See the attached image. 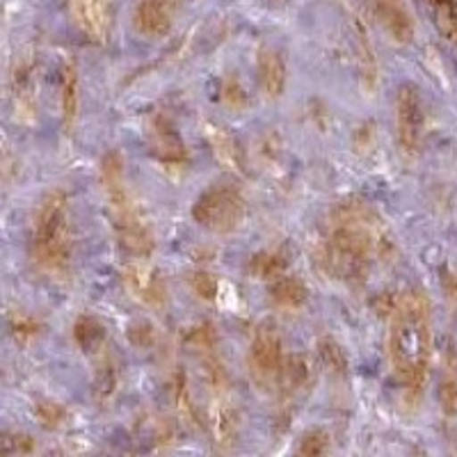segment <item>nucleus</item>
I'll list each match as a JSON object with an SVG mask.
<instances>
[{
	"mask_svg": "<svg viewBox=\"0 0 457 457\" xmlns=\"http://www.w3.org/2000/svg\"><path fill=\"white\" fill-rule=\"evenodd\" d=\"M389 238L375 208L361 199L338 204L325 222L320 261L329 275L364 281L375 261L386 254Z\"/></svg>",
	"mask_w": 457,
	"mask_h": 457,
	"instance_id": "nucleus-1",
	"label": "nucleus"
},
{
	"mask_svg": "<svg viewBox=\"0 0 457 457\" xmlns=\"http://www.w3.org/2000/svg\"><path fill=\"white\" fill-rule=\"evenodd\" d=\"M432 353L430 302L423 291L400 293L391 304L389 361L407 394L419 395L428 379Z\"/></svg>",
	"mask_w": 457,
	"mask_h": 457,
	"instance_id": "nucleus-2",
	"label": "nucleus"
},
{
	"mask_svg": "<svg viewBox=\"0 0 457 457\" xmlns=\"http://www.w3.org/2000/svg\"><path fill=\"white\" fill-rule=\"evenodd\" d=\"M101 183H104L105 197H108L114 234H117L121 250L133 259H149L156 247V240H154V231H151L145 211L130 195L124 161L117 151L105 154V158L101 161Z\"/></svg>",
	"mask_w": 457,
	"mask_h": 457,
	"instance_id": "nucleus-3",
	"label": "nucleus"
},
{
	"mask_svg": "<svg viewBox=\"0 0 457 457\" xmlns=\"http://www.w3.org/2000/svg\"><path fill=\"white\" fill-rule=\"evenodd\" d=\"M71 220L69 197L62 190H53L42 199L32 227V259L39 272L60 279L71 268Z\"/></svg>",
	"mask_w": 457,
	"mask_h": 457,
	"instance_id": "nucleus-4",
	"label": "nucleus"
},
{
	"mask_svg": "<svg viewBox=\"0 0 457 457\" xmlns=\"http://www.w3.org/2000/svg\"><path fill=\"white\" fill-rule=\"evenodd\" d=\"M193 218L211 234H234L247 218V202L231 183H213L193 204Z\"/></svg>",
	"mask_w": 457,
	"mask_h": 457,
	"instance_id": "nucleus-5",
	"label": "nucleus"
},
{
	"mask_svg": "<svg viewBox=\"0 0 457 457\" xmlns=\"http://www.w3.org/2000/svg\"><path fill=\"white\" fill-rule=\"evenodd\" d=\"M281 370H284V354H281V337L277 325L263 322L254 332L250 345V375L254 386L261 391H272L279 386Z\"/></svg>",
	"mask_w": 457,
	"mask_h": 457,
	"instance_id": "nucleus-6",
	"label": "nucleus"
},
{
	"mask_svg": "<svg viewBox=\"0 0 457 457\" xmlns=\"http://www.w3.org/2000/svg\"><path fill=\"white\" fill-rule=\"evenodd\" d=\"M181 7L183 0H137L136 14H133L136 30L149 39H161L170 35Z\"/></svg>",
	"mask_w": 457,
	"mask_h": 457,
	"instance_id": "nucleus-7",
	"label": "nucleus"
},
{
	"mask_svg": "<svg viewBox=\"0 0 457 457\" xmlns=\"http://www.w3.org/2000/svg\"><path fill=\"white\" fill-rule=\"evenodd\" d=\"M71 16L89 42H105L112 26L114 0H69Z\"/></svg>",
	"mask_w": 457,
	"mask_h": 457,
	"instance_id": "nucleus-8",
	"label": "nucleus"
},
{
	"mask_svg": "<svg viewBox=\"0 0 457 457\" xmlns=\"http://www.w3.org/2000/svg\"><path fill=\"white\" fill-rule=\"evenodd\" d=\"M395 117H398V137L405 151H414L423 136V104L421 96L411 85H403L395 104Z\"/></svg>",
	"mask_w": 457,
	"mask_h": 457,
	"instance_id": "nucleus-9",
	"label": "nucleus"
},
{
	"mask_svg": "<svg viewBox=\"0 0 457 457\" xmlns=\"http://www.w3.org/2000/svg\"><path fill=\"white\" fill-rule=\"evenodd\" d=\"M149 142L154 156L162 162V165L170 167H181L187 162V151L186 142L181 140L179 130L174 129L167 117L156 114L154 120L149 121Z\"/></svg>",
	"mask_w": 457,
	"mask_h": 457,
	"instance_id": "nucleus-10",
	"label": "nucleus"
},
{
	"mask_svg": "<svg viewBox=\"0 0 457 457\" xmlns=\"http://www.w3.org/2000/svg\"><path fill=\"white\" fill-rule=\"evenodd\" d=\"M309 382H312V373H309V364L304 357H291L284 361V370L279 378V394H281V407L291 410L302 395L307 394Z\"/></svg>",
	"mask_w": 457,
	"mask_h": 457,
	"instance_id": "nucleus-11",
	"label": "nucleus"
},
{
	"mask_svg": "<svg viewBox=\"0 0 457 457\" xmlns=\"http://www.w3.org/2000/svg\"><path fill=\"white\" fill-rule=\"evenodd\" d=\"M370 7L395 42H410L414 26L403 0H370Z\"/></svg>",
	"mask_w": 457,
	"mask_h": 457,
	"instance_id": "nucleus-12",
	"label": "nucleus"
},
{
	"mask_svg": "<svg viewBox=\"0 0 457 457\" xmlns=\"http://www.w3.org/2000/svg\"><path fill=\"white\" fill-rule=\"evenodd\" d=\"M259 80L265 96L279 99L286 87V64L284 57L275 48H261L259 53Z\"/></svg>",
	"mask_w": 457,
	"mask_h": 457,
	"instance_id": "nucleus-13",
	"label": "nucleus"
},
{
	"mask_svg": "<svg viewBox=\"0 0 457 457\" xmlns=\"http://www.w3.org/2000/svg\"><path fill=\"white\" fill-rule=\"evenodd\" d=\"M309 300V291L304 281L297 277H284L275 279L270 288V302L281 312H295V309L304 307Z\"/></svg>",
	"mask_w": 457,
	"mask_h": 457,
	"instance_id": "nucleus-14",
	"label": "nucleus"
},
{
	"mask_svg": "<svg viewBox=\"0 0 457 457\" xmlns=\"http://www.w3.org/2000/svg\"><path fill=\"white\" fill-rule=\"evenodd\" d=\"M73 338L83 353H96L105 343V325L96 316H80L73 325Z\"/></svg>",
	"mask_w": 457,
	"mask_h": 457,
	"instance_id": "nucleus-15",
	"label": "nucleus"
},
{
	"mask_svg": "<svg viewBox=\"0 0 457 457\" xmlns=\"http://www.w3.org/2000/svg\"><path fill=\"white\" fill-rule=\"evenodd\" d=\"M126 277H129L133 293L140 295L142 300L149 302V304H158V302H162V297H165V288H162L161 279H158L154 272L146 270V268H130Z\"/></svg>",
	"mask_w": 457,
	"mask_h": 457,
	"instance_id": "nucleus-16",
	"label": "nucleus"
},
{
	"mask_svg": "<svg viewBox=\"0 0 457 457\" xmlns=\"http://www.w3.org/2000/svg\"><path fill=\"white\" fill-rule=\"evenodd\" d=\"M286 256L281 252H259L250 259V275L259 277V279H279L281 275L286 272Z\"/></svg>",
	"mask_w": 457,
	"mask_h": 457,
	"instance_id": "nucleus-17",
	"label": "nucleus"
},
{
	"mask_svg": "<svg viewBox=\"0 0 457 457\" xmlns=\"http://www.w3.org/2000/svg\"><path fill=\"white\" fill-rule=\"evenodd\" d=\"M76 108H79V76H76V67L69 64L62 73V112L67 126L73 124Z\"/></svg>",
	"mask_w": 457,
	"mask_h": 457,
	"instance_id": "nucleus-18",
	"label": "nucleus"
},
{
	"mask_svg": "<svg viewBox=\"0 0 457 457\" xmlns=\"http://www.w3.org/2000/svg\"><path fill=\"white\" fill-rule=\"evenodd\" d=\"M442 405L446 414H455L457 411V359H448L446 373L442 379Z\"/></svg>",
	"mask_w": 457,
	"mask_h": 457,
	"instance_id": "nucleus-19",
	"label": "nucleus"
},
{
	"mask_svg": "<svg viewBox=\"0 0 457 457\" xmlns=\"http://www.w3.org/2000/svg\"><path fill=\"white\" fill-rule=\"evenodd\" d=\"M329 451V435L322 430H312L302 436V444L297 448L300 455H325Z\"/></svg>",
	"mask_w": 457,
	"mask_h": 457,
	"instance_id": "nucleus-20",
	"label": "nucleus"
},
{
	"mask_svg": "<svg viewBox=\"0 0 457 457\" xmlns=\"http://www.w3.org/2000/svg\"><path fill=\"white\" fill-rule=\"evenodd\" d=\"M35 414L46 428H57L64 421V407L51 403V400H39L35 405Z\"/></svg>",
	"mask_w": 457,
	"mask_h": 457,
	"instance_id": "nucleus-21",
	"label": "nucleus"
},
{
	"mask_svg": "<svg viewBox=\"0 0 457 457\" xmlns=\"http://www.w3.org/2000/svg\"><path fill=\"white\" fill-rule=\"evenodd\" d=\"M222 101L231 110H243L247 105V94H245L243 85L236 79H228L222 87Z\"/></svg>",
	"mask_w": 457,
	"mask_h": 457,
	"instance_id": "nucleus-22",
	"label": "nucleus"
},
{
	"mask_svg": "<svg viewBox=\"0 0 457 457\" xmlns=\"http://www.w3.org/2000/svg\"><path fill=\"white\" fill-rule=\"evenodd\" d=\"M190 286H193V291L199 297H204V300H213L215 293H218V281H215V277L211 272H195L190 277Z\"/></svg>",
	"mask_w": 457,
	"mask_h": 457,
	"instance_id": "nucleus-23",
	"label": "nucleus"
},
{
	"mask_svg": "<svg viewBox=\"0 0 457 457\" xmlns=\"http://www.w3.org/2000/svg\"><path fill=\"white\" fill-rule=\"evenodd\" d=\"M320 354L325 359V364H329L332 370H345V357H343V350L338 348L332 338H325L320 343Z\"/></svg>",
	"mask_w": 457,
	"mask_h": 457,
	"instance_id": "nucleus-24",
	"label": "nucleus"
}]
</instances>
